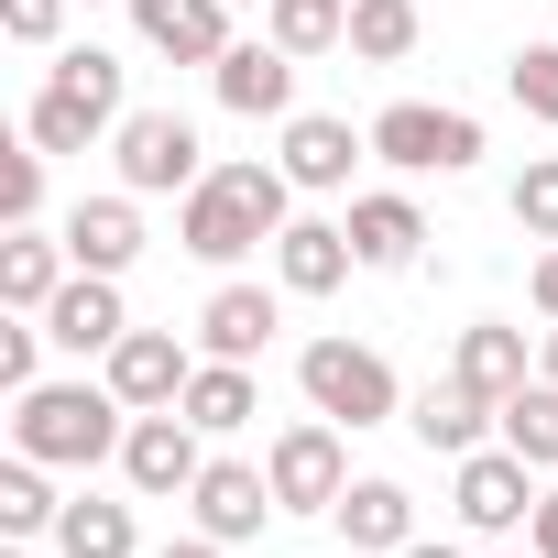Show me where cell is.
<instances>
[{"label":"cell","mask_w":558,"mask_h":558,"mask_svg":"<svg viewBox=\"0 0 558 558\" xmlns=\"http://www.w3.org/2000/svg\"><path fill=\"white\" fill-rule=\"evenodd\" d=\"M286 197H296L286 165H208V175L175 197V241H186L197 263H241V252H263L274 230H286Z\"/></svg>","instance_id":"1"},{"label":"cell","mask_w":558,"mask_h":558,"mask_svg":"<svg viewBox=\"0 0 558 558\" xmlns=\"http://www.w3.org/2000/svg\"><path fill=\"white\" fill-rule=\"evenodd\" d=\"M121 438H132V405L110 384H34V395H12V449L45 460V471H99V460H121Z\"/></svg>","instance_id":"2"},{"label":"cell","mask_w":558,"mask_h":558,"mask_svg":"<svg viewBox=\"0 0 558 558\" xmlns=\"http://www.w3.org/2000/svg\"><path fill=\"white\" fill-rule=\"evenodd\" d=\"M121 121H132V110H121V56H110V45H66V56L45 66L34 110H23L34 154H88V143L121 132Z\"/></svg>","instance_id":"3"},{"label":"cell","mask_w":558,"mask_h":558,"mask_svg":"<svg viewBox=\"0 0 558 558\" xmlns=\"http://www.w3.org/2000/svg\"><path fill=\"white\" fill-rule=\"evenodd\" d=\"M296 384H307V405L340 416V427H384V416L405 405V395H395V362L362 351V340H307V351H296Z\"/></svg>","instance_id":"4"},{"label":"cell","mask_w":558,"mask_h":558,"mask_svg":"<svg viewBox=\"0 0 558 558\" xmlns=\"http://www.w3.org/2000/svg\"><path fill=\"white\" fill-rule=\"evenodd\" d=\"M373 154L405 165V175H471L482 165V121L471 110H427V99H395L373 121Z\"/></svg>","instance_id":"5"},{"label":"cell","mask_w":558,"mask_h":558,"mask_svg":"<svg viewBox=\"0 0 558 558\" xmlns=\"http://www.w3.org/2000/svg\"><path fill=\"white\" fill-rule=\"evenodd\" d=\"M263 471H274V504H286V514H340V493H351L340 416H307V427H286V438L263 449Z\"/></svg>","instance_id":"6"},{"label":"cell","mask_w":558,"mask_h":558,"mask_svg":"<svg viewBox=\"0 0 558 558\" xmlns=\"http://www.w3.org/2000/svg\"><path fill=\"white\" fill-rule=\"evenodd\" d=\"M110 154H121V186H132V197H186V186L208 175V154H197V132H186L175 110H132V121L110 132Z\"/></svg>","instance_id":"7"},{"label":"cell","mask_w":558,"mask_h":558,"mask_svg":"<svg viewBox=\"0 0 558 558\" xmlns=\"http://www.w3.org/2000/svg\"><path fill=\"white\" fill-rule=\"evenodd\" d=\"M208 427L186 416V405H154V416H132V438H121V482L132 493H197V471H208V449H197Z\"/></svg>","instance_id":"8"},{"label":"cell","mask_w":558,"mask_h":558,"mask_svg":"<svg viewBox=\"0 0 558 558\" xmlns=\"http://www.w3.org/2000/svg\"><path fill=\"white\" fill-rule=\"evenodd\" d=\"M525 471H536V460H514V449H471L460 482H449L460 525H471V536H514V525H536V482H525Z\"/></svg>","instance_id":"9"},{"label":"cell","mask_w":558,"mask_h":558,"mask_svg":"<svg viewBox=\"0 0 558 558\" xmlns=\"http://www.w3.org/2000/svg\"><path fill=\"white\" fill-rule=\"evenodd\" d=\"M186 514H197V536L241 547V536H263V514H286V504H274V471H252V460H208L197 493H186Z\"/></svg>","instance_id":"10"},{"label":"cell","mask_w":558,"mask_h":558,"mask_svg":"<svg viewBox=\"0 0 558 558\" xmlns=\"http://www.w3.org/2000/svg\"><path fill=\"white\" fill-rule=\"evenodd\" d=\"M186 384H197V362H186V340H175V329H121V351H110V395H121L132 416L186 405Z\"/></svg>","instance_id":"11"},{"label":"cell","mask_w":558,"mask_h":558,"mask_svg":"<svg viewBox=\"0 0 558 558\" xmlns=\"http://www.w3.org/2000/svg\"><path fill=\"white\" fill-rule=\"evenodd\" d=\"M121 329H132L121 274H66V286H56V307H45V340H56V351H77V362H88V351L110 362V351H121Z\"/></svg>","instance_id":"12"},{"label":"cell","mask_w":558,"mask_h":558,"mask_svg":"<svg viewBox=\"0 0 558 558\" xmlns=\"http://www.w3.org/2000/svg\"><path fill=\"white\" fill-rule=\"evenodd\" d=\"M351 219H286L274 230V274H286V296H340L351 286Z\"/></svg>","instance_id":"13"},{"label":"cell","mask_w":558,"mask_h":558,"mask_svg":"<svg viewBox=\"0 0 558 558\" xmlns=\"http://www.w3.org/2000/svg\"><path fill=\"white\" fill-rule=\"evenodd\" d=\"M132 34L175 66H219L230 56V0H132Z\"/></svg>","instance_id":"14"},{"label":"cell","mask_w":558,"mask_h":558,"mask_svg":"<svg viewBox=\"0 0 558 558\" xmlns=\"http://www.w3.org/2000/svg\"><path fill=\"white\" fill-rule=\"evenodd\" d=\"M208 77H219V110H241V121H286L296 110V56L274 45V34L263 45H230Z\"/></svg>","instance_id":"15"},{"label":"cell","mask_w":558,"mask_h":558,"mask_svg":"<svg viewBox=\"0 0 558 558\" xmlns=\"http://www.w3.org/2000/svg\"><path fill=\"white\" fill-rule=\"evenodd\" d=\"M362 154H373V132H351V121H329V110H296V121H286V175H296L307 197L351 186Z\"/></svg>","instance_id":"16"},{"label":"cell","mask_w":558,"mask_h":558,"mask_svg":"<svg viewBox=\"0 0 558 558\" xmlns=\"http://www.w3.org/2000/svg\"><path fill=\"white\" fill-rule=\"evenodd\" d=\"M66 252H77V274H132V263H143V208H132V186H121V197H77V208H66Z\"/></svg>","instance_id":"17"},{"label":"cell","mask_w":558,"mask_h":558,"mask_svg":"<svg viewBox=\"0 0 558 558\" xmlns=\"http://www.w3.org/2000/svg\"><path fill=\"white\" fill-rule=\"evenodd\" d=\"M66 274H77L66 230H56V241H45V230H12V241H0V307H12V318H45Z\"/></svg>","instance_id":"18"},{"label":"cell","mask_w":558,"mask_h":558,"mask_svg":"<svg viewBox=\"0 0 558 558\" xmlns=\"http://www.w3.org/2000/svg\"><path fill=\"white\" fill-rule=\"evenodd\" d=\"M493 416H504V405H493V395H471V384H460V373H449V384H427V395H416V405H405V427H416V438H427V449H438V460H471V449H482V427H493Z\"/></svg>","instance_id":"19"},{"label":"cell","mask_w":558,"mask_h":558,"mask_svg":"<svg viewBox=\"0 0 558 558\" xmlns=\"http://www.w3.org/2000/svg\"><path fill=\"white\" fill-rule=\"evenodd\" d=\"M416 241H427V219H416V197H351V252L373 263V274H405L416 263Z\"/></svg>","instance_id":"20"},{"label":"cell","mask_w":558,"mask_h":558,"mask_svg":"<svg viewBox=\"0 0 558 558\" xmlns=\"http://www.w3.org/2000/svg\"><path fill=\"white\" fill-rule=\"evenodd\" d=\"M263 340H274V296H263V286H219V296L197 307V351H208V362H252Z\"/></svg>","instance_id":"21"},{"label":"cell","mask_w":558,"mask_h":558,"mask_svg":"<svg viewBox=\"0 0 558 558\" xmlns=\"http://www.w3.org/2000/svg\"><path fill=\"white\" fill-rule=\"evenodd\" d=\"M449 373L471 384V395H525V329H504V318H471L460 329V351H449Z\"/></svg>","instance_id":"22"},{"label":"cell","mask_w":558,"mask_h":558,"mask_svg":"<svg viewBox=\"0 0 558 558\" xmlns=\"http://www.w3.org/2000/svg\"><path fill=\"white\" fill-rule=\"evenodd\" d=\"M340 536L373 547V558L416 547V493H405V482H351V493H340Z\"/></svg>","instance_id":"23"},{"label":"cell","mask_w":558,"mask_h":558,"mask_svg":"<svg viewBox=\"0 0 558 558\" xmlns=\"http://www.w3.org/2000/svg\"><path fill=\"white\" fill-rule=\"evenodd\" d=\"M186 416H197L208 438L252 427V416H263V384H252V362H197V384H186Z\"/></svg>","instance_id":"24"},{"label":"cell","mask_w":558,"mask_h":558,"mask_svg":"<svg viewBox=\"0 0 558 558\" xmlns=\"http://www.w3.org/2000/svg\"><path fill=\"white\" fill-rule=\"evenodd\" d=\"M263 34L286 45L296 66H307V56H329V45H351V0H263Z\"/></svg>","instance_id":"25"},{"label":"cell","mask_w":558,"mask_h":558,"mask_svg":"<svg viewBox=\"0 0 558 558\" xmlns=\"http://www.w3.org/2000/svg\"><path fill=\"white\" fill-rule=\"evenodd\" d=\"M56 558H132V504L77 493V504L56 514Z\"/></svg>","instance_id":"26"},{"label":"cell","mask_w":558,"mask_h":558,"mask_svg":"<svg viewBox=\"0 0 558 558\" xmlns=\"http://www.w3.org/2000/svg\"><path fill=\"white\" fill-rule=\"evenodd\" d=\"M416 34H427L416 0H351V56H362V66H405Z\"/></svg>","instance_id":"27"},{"label":"cell","mask_w":558,"mask_h":558,"mask_svg":"<svg viewBox=\"0 0 558 558\" xmlns=\"http://www.w3.org/2000/svg\"><path fill=\"white\" fill-rule=\"evenodd\" d=\"M504 449L514 460H536V471H558V384H525V395H504Z\"/></svg>","instance_id":"28"},{"label":"cell","mask_w":558,"mask_h":558,"mask_svg":"<svg viewBox=\"0 0 558 558\" xmlns=\"http://www.w3.org/2000/svg\"><path fill=\"white\" fill-rule=\"evenodd\" d=\"M56 482H45V460H23L12 449V471H0V536H56Z\"/></svg>","instance_id":"29"},{"label":"cell","mask_w":558,"mask_h":558,"mask_svg":"<svg viewBox=\"0 0 558 558\" xmlns=\"http://www.w3.org/2000/svg\"><path fill=\"white\" fill-rule=\"evenodd\" d=\"M504 88H514V110H525V121H547V132H558V45H525V56L504 66Z\"/></svg>","instance_id":"30"},{"label":"cell","mask_w":558,"mask_h":558,"mask_svg":"<svg viewBox=\"0 0 558 558\" xmlns=\"http://www.w3.org/2000/svg\"><path fill=\"white\" fill-rule=\"evenodd\" d=\"M514 230H525V241H558V154H536V165L514 175Z\"/></svg>","instance_id":"31"},{"label":"cell","mask_w":558,"mask_h":558,"mask_svg":"<svg viewBox=\"0 0 558 558\" xmlns=\"http://www.w3.org/2000/svg\"><path fill=\"white\" fill-rule=\"evenodd\" d=\"M0 219H12V230L45 219V154H0Z\"/></svg>","instance_id":"32"},{"label":"cell","mask_w":558,"mask_h":558,"mask_svg":"<svg viewBox=\"0 0 558 558\" xmlns=\"http://www.w3.org/2000/svg\"><path fill=\"white\" fill-rule=\"evenodd\" d=\"M56 23H66V0H0V34L12 45H56Z\"/></svg>","instance_id":"33"},{"label":"cell","mask_w":558,"mask_h":558,"mask_svg":"<svg viewBox=\"0 0 558 558\" xmlns=\"http://www.w3.org/2000/svg\"><path fill=\"white\" fill-rule=\"evenodd\" d=\"M34 351H45V318L0 329V384H12V395H34Z\"/></svg>","instance_id":"34"},{"label":"cell","mask_w":558,"mask_h":558,"mask_svg":"<svg viewBox=\"0 0 558 558\" xmlns=\"http://www.w3.org/2000/svg\"><path fill=\"white\" fill-rule=\"evenodd\" d=\"M536 318H547V329H558V241H547V252H536Z\"/></svg>","instance_id":"35"},{"label":"cell","mask_w":558,"mask_h":558,"mask_svg":"<svg viewBox=\"0 0 558 558\" xmlns=\"http://www.w3.org/2000/svg\"><path fill=\"white\" fill-rule=\"evenodd\" d=\"M525 547H536V558H558V493H536V525H525Z\"/></svg>","instance_id":"36"},{"label":"cell","mask_w":558,"mask_h":558,"mask_svg":"<svg viewBox=\"0 0 558 558\" xmlns=\"http://www.w3.org/2000/svg\"><path fill=\"white\" fill-rule=\"evenodd\" d=\"M165 558H219V536H186V547H165Z\"/></svg>","instance_id":"37"},{"label":"cell","mask_w":558,"mask_h":558,"mask_svg":"<svg viewBox=\"0 0 558 558\" xmlns=\"http://www.w3.org/2000/svg\"><path fill=\"white\" fill-rule=\"evenodd\" d=\"M395 558H460V547H427V536H416V547H395Z\"/></svg>","instance_id":"38"},{"label":"cell","mask_w":558,"mask_h":558,"mask_svg":"<svg viewBox=\"0 0 558 558\" xmlns=\"http://www.w3.org/2000/svg\"><path fill=\"white\" fill-rule=\"evenodd\" d=\"M547 384H558V329H547Z\"/></svg>","instance_id":"39"}]
</instances>
